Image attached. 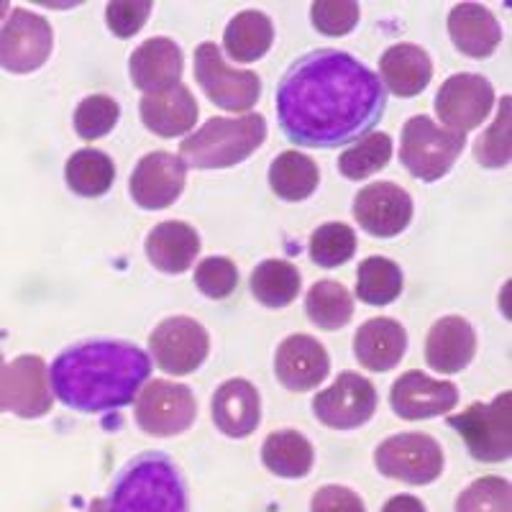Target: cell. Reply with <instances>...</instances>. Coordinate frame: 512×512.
I'll use <instances>...</instances> for the list:
<instances>
[{
  "mask_svg": "<svg viewBox=\"0 0 512 512\" xmlns=\"http://www.w3.org/2000/svg\"><path fill=\"white\" fill-rule=\"evenodd\" d=\"M387 90L367 64L338 49H315L290 64L277 88V118L297 146L336 149L372 134Z\"/></svg>",
  "mask_w": 512,
  "mask_h": 512,
  "instance_id": "cell-1",
  "label": "cell"
},
{
  "mask_svg": "<svg viewBox=\"0 0 512 512\" xmlns=\"http://www.w3.org/2000/svg\"><path fill=\"white\" fill-rule=\"evenodd\" d=\"M152 374V359L136 344L90 338L64 349L49 369V387L77 413H111L134 402Z\"/></svg>",
  "mask_w": 512,
  "mask_h": 512,
  "instance_id": "cell-2",
  "label": "cell"
},
{
  "mask_svg": "<svg viewBox=\"0 0 512 512\" xmlns=\"http://www.w3.org/2000/svg\"><path fill=\"white\" fill-rule=\"evenodd\" d=\"M100 500L105 512H190L180 466L159 451L128 461Z\"/></svg>",
  "mask_w": 512,
  "mask_h": 512,
  "instance_id": "cell-3",
  "label": "cell"
},
{
  "mask_svg": "<svg viewBox=\"0 0 512 512\" xmlns=\"http://www.w3.org/2000/svg\"><path fill=\"white\" fill-rule=\"evenodd\" d=\"M267 139L264 116L210 118L203 128L187 136L180 146V159L192 169H228L249 159Z\"/></svg>",
  "mask_w": 512,
  "mask_h": 512,
  "instance_id": "cell-4",
  "label": "cell"
},
{
  "mask_svg": "<svg viewBox=\"0 0 512 512\" xmlns=\"http://www.w3.org/2000/svg\"><path fill=\"white\" fill-rule=\"evenodd\" d=\"M448 425L464 438L469 454L484 464H500L512 454V395L502 392L489 405L474 402L459 415H448Z\"/></svg>",
  "mask_w": 512,
  "mask_h": 512,
  "instance_id": "cell-5",
  "label": "cell"
},
{
  "mask_svg": "<svg viewBox=\"0 0 512 512\" xmlns=\"http://www.w3.org/2000/svg\"><path fill=\"white\" fill-rule=\"evenodd\" d=\"M464 144L466 136L436 126L428 116H413L402 128L400 159L413 177L436 182L451 172Z\"/></svg>",
  "mask_w": 512,
  "mask_h": 512,
  "instance_id": "cell-6",
  "label": "cell"
},
{
  "mask_svg": "<svg viewBox=\"0 0 512 512\" xmlns=\"http://www.w3.org/2000/svg\"><path fill=\"white\" fill-rule=\"evenodd\" d=\"M374 464L387 479L423 487L443 474V448L425 433H400L379 443Z\"/></svg>",
  "mask_w": 512,
  "mask_h": 512,
  "instance_id": "cell-7",
  "label": "cell"
},
{
  "mask_svg": "<svg viewBox=\"0 0 512 512\" xmlns=\"http://www.w3.org/2000/svg\"><path fill=\"white\" fill-rule=\"evenodd\" d=\"M195 77L203 93L223 111H251L262 95L259 75L251 70H231L216 44H200L195 49Z\"/></svg>",
  "mask_w": 512,
  "mask_h": 512,
  "instance_id": "cell-8",
  "label": "cell"
},
{
  "mask_svg": "<svg viewBox=\"0 0 512 512\" xmlns=\"http://www.w3.org/2000/svg\"><path fill=\"white\" fill-rule=\"evenodd\" d=\"M52 410L49 369L41 356H18L6 364L0 354V413H16L18 418H44Z\"/></svg>",
  "mask_w": 512,
  "mask_h": 512,
  "instance_id": "cell-9",
  "label": "cell"
},
{
  "mask_svg": "<svg viewBox=\"0 0 512 512\" xmlns=\"http://www.w3.org/2000/svg\"><path fill=\"white\" fill-rule=\"evenodd\" d=\"M198 402L185 384L154 379L141 387L136 400V423L146 436H180L195 423Z\"/></svg>",
  "mask_w": 512,
  "mask_h": 512,
  "instance_id": "cell-10",
  "label": "cell"
},
{
  "mask_svg": "<svg viewBox=\"0 0 512 512\" xmlns=\"http://www.w3.org/2000/svg\"><path fill=\"white\" fill-rule=\"evenodd\" d=\"M52 47L54 31L47 18L13 8L0 29V67L13 75H29L47 62Z\"/></svg>",
  "mask_w": 512,
  "mask_h": 512,
  "instance_id": "cell-11",
  "label": "cell"
},
{
  "mask_svg": "<svg viewBox=\"0 0 512 512\" xmlns=\"http://www.w3.org/2000/svg\"><path fill=\"white\" fill-rule=\"evenodd\" d=\"M149 349L162 372L185 377L203 367L210 351V338L195 318L175 315L154 328V333L149 336Z\"/></svg>",
  "mask_w": 512,
  "mask_h": 512,
  "instance_id": "cell-12",
  "label": "cell"
},
{
  "mask_svg": "<svg viewBox=\"0 0 512 512\" xmlns=\"http://www.w3.org/2000/svg\"><path fill=\"white\" fill-rule=\"evenodd\" d=\"M495 105V90L487 77L461 72L451 75L441 85L436 95V113L446 131L466 136L469 131L479 128Z\"/></svg>",
  "mask_w": 512,
  "mask_h": 512,
  "instance_id": "cell-13",
  "label": "cell"
},
{
  "mask_svg": "<svg viewBox=\"0 0 512 512\" xmlns=\"http://www.w3.org/2000/svg\"><path fill=\"white\" fill-rule=\"evenodd\" d=\"M377 410V390L367 377L344 372L328 390L318 392L313 400L315 418L333 431H354L369 423Z\"/></svg>",
  "mask_w": 512,
  "mask_h": 512,
  "instance_id": "cell-14",
  "label": "cell"
},
{
  "mask_svg": "<svg viewBox=\"0 0 512 512\" xmlns=\"http://www.w3.org/2000/svg\"><path fill=\"white\" fill-rule=\"evenodd\" d=\"M354 218L377 239H392L413 221V198L395 182L367 185L354 198Z\"/></svg>",
  "mask_w": 512,
  "mask_h": 512,
  "instance_id": "cell-15",
  "label": "cell"
},
{
  "mask_svg": "<svg viewBox=\"0 0 512 512\" xmlns=\"http://www.w3.org/2000/svg\"><path fill=\"white\" fill-rule=\"evenodd\" d=\"M187 167L169 152L146 154L131 175V198L144 210L169 208L185 190Z\"/></svg>",
  "mask_w": 512,
  "mask_h": 512,
  "instance_id": "cell-16",
  "label": "cell"
},
{
  "mask_svg": "<svg viewBox=\"0 0 512 512\" xmlns=\"http://www.w3.org/2000/svg\"><path fill=\"white\" fill-rule=\"evenodd\" d=\"M390 402L400 418L428 420L454 410L459 402V390L456 384L431 379L423 372H408L392 384Z\"/></svg>",
  "mask_w": 512,
  "mask_h": 512,
  "instance_id": "cell-17",
  "label": "cell"
},
{
  "mask_svg": "<svg viewBox=\"0 0 512 512\" xmlns=\"http://www.w3.org/2000/svg\"><path fill=\"white\" fill-rule=\"evenodd\" d=\"M274 372L285 390L308 392L328 377L331 359H328L323 344H318L313 336L295 333V336L285 338L277 349Z\"/></svg>",
  "mask_w": 512,
  "mask_h": 512,
  "instance_id": "cell-18",
  "label": "cell"
},
{
  "mask_svg": "<svg viewBox=\"0 0 512 512\" xmlns=\"http://www.w3.org/2000/svg\"><path fill=\"white\" fill-rule=\"evenodd\" d=\"M182 67H185L182 49L167 36L144 41L128 59L131 80L144 95H157L180 85Z\"/></svg>",
  "mask_w": 512,
  "mask_h": 512,
  "instance_id": "cell-19",
  "label": "cell"
},
{
  "mask_svg": "<svg viewBox=\"0 0 512 512\" xmlns=\"http://www.w3.org/2000/svg\"><path fill=\"white\" fill-rule=\"evenodd\" d=\"M477 354V333L472 323L459 315L436 320L425 338V361L441 374H459L472 364Z\"/></svg>",
  "mask_w": 512,
  "mask_h": 512,
  "instance_id": "cell-20",
  "label": "cell"
},
{
  "mask_svg": "<svg viewBox=\"0 0 512 512\" xmlns=\"http://www.w3.org/2000/svg\"><path fill=\"white\" fill-rule=\"evenodd\" d=\"M262 420V397L246 379H228L213 395V423L228 438H249Z\"/></svg>",
  "mask_w": 512,
  "mask_h": 512,
  "instance_id": "cell-21",
  "label": "cell"
},
{
  "mask_svg": "<svg viewBox=\"0 0 512 512\" xmlns=\"http://www.w3.org/2000/svg\"><path fill=\"white\" fill-rule=\"evenodd\" d=\"M408 333L392 318H372L356 331L354 354L369 372H390L405 356Z\"/></svg>",
  "mask_w": 512,
  "mask_h": 512,
  "instance_id": "cell-22",
  "label": "cell"
},
{
  "mask_svg": "<svg viewBox=\"0 0 512 512\" xmlns=\"http://www.w3.org/2000/svg\"><path fill=\"white\" fill-rule=\"evenodd\" d=\"M139 111L144 126L152 134L164 136V139L185 136L198 121V103L182 82L175 88L164 90V93L144 95Z\"/></svg>",
  "mask_w": 512,
  "mask_h": 512,
  "instance_id": "cell-23",
  "label": "cell"
},
{
  "mask_svg": "<svg viewBox=\"0 0 512 512\" xmlns=\"http://www.w3.org/2000/svg\"><path fill=\"white\" fill-rule=\"evenodd\" d=\"M448 34L461 54L474 59L492 57L502 41L495 16L477 3H461L448 13Z\"/></svg>",
  "mask_w": 512,
  "mask_h": 512,
  "instance_id": "cell-24",
  "label": "cell"
},
{
  "mask_svg": "<svg viewBox=\"0 0 512 512\" xmlns=\"http://www.w3.org/2000/svg\"><path fill=\"white\" fill-rule=\"evenodd\" d=\"M382 85L397 98H415L428 88L433 77V62L428 52L415 44H395L379 59Z\"/></svg>",
  "mask_w": 512,
  "mask_h": 512,
  "instance_id": "cell-25",
  "label": "cell"
},
{
  "mask_svg": "<svg viewBox=\"0 0 512 512\" xmlns=\"http://www.w3.org/2000/svg\"><path fill=\"white\" fill-rule=\"evenodd\" d=\"M200 254V236L182 221H164L146 236V256L164 274H182Z\"/></svg>",
  "mask_w": 512,
  "mask_h": 512,
  "instance_id": "cell-26",
  "label": "cell"
},
{
  "mask_svg": "<svg viewBox=\"0 0 512 512\" xmlns=\"http://www.w3.org/2000/svg\"><path fill=\"white\" fill-rule=\"evenodd\" d=\"M274 26L262 11H241L223 31V47L233 62H256L269 52Z\"/></svg>",
  "mask_w": 512,
  "mask_h": 512,
  "instance_id": "cell-27",
  "label": "cell"
},
{
  "mask_svg": "<svg viewBox=\"0 0 512 512\" xmlns=\"http://www.w3.org/2000/svg\"><path fill=\"white\" fill-rule=\"evenodd\" d=\"M262 461L269 472L285 479H303L313 469V446L297 431L269 433L262 446Z\"/></svg>",
  "mask_w": 512,
  "mask_h": 512,
  "instance_id": "cell-28",
  "label": "cell"
},
{
  "mask_svg": "<svg viewBox=\"0 0 512 512\" xmlns=\"http://www.w3.org/2000/svg\"><path fill=\"white\" fill-rule=\"evenodd\" d=\"M318 164L303 152H282L269 167V185L274 195L287 203L308 200L318 187Z\"/></svg>",
  "mask_w": 512,
  "mask_h": 512,
  "instance_id": "cell-29",
  "label": "cell"
},
{
  "mask_svg": "<svg viewBox=\"0 0 512 512\" xmlns=\"http://www.w3.org/2000/svg\"><path fill=\"white\" fill-rule=\"evenodd\" d=\"M64 177L70 190L82 198H100L111 190L116 180V167H113V159L100 149H80L67 159Z\"/></svg>",
  "mask_w": 512,
  "mask_h": 512,
  "instance_id": "cell-30",
  "label": "cell"
},
{
  "mask_svg": "<svg viewBox=\"0 0 512 512\" xmlns=\"http://www.w3.org/2000/svg\"><path fill=\"white\" fill-rule=\"evenodd\" d=\"M251 292L267 308H287L300 292V272L290 262L267 259L251 272Z\"/></svg>",
  "mask_w": 512,
  "mask_h": 512,
  "instance_id": "cell-31",
  "label": "cell"
},
{
  "mask_svg": "<svg viewBox=\"0 0 512 512\" xmlns=\"http://www.w3.org/2000/svg\"><path fill=\"white\" fill-rule=\"evenodd\" d=\"M402 292V272L387 256H369L356 272V295L367 305H390Z\"/></svg>",
  "mask_w": 512,
  "mask_h": 512,
  "instance_id": "cell-32",
  "label": "cell"
},
{
  "mask_svg": "<svg viewBox=\"0 0 512 512\" xmlns=\"http://www.w3.org/2000/svg\"><path fill=\"white\" fill-rule=\"evenodd\" d=\"M305 313L323 331H338L354 315V300H351L349 290L338 282H315L305 297Z\"/></svg>",
  "mask_w": 512,
  "mask_h": 512,
  "instance_id": "cell-33",
  "label": "cell"
},
{
  "mask_svg": "<svg viewBox=\"0 0 512 512\" xmlns=\"http://www.w3.org/2000/svg\"><path fill=\"white\" fill-rule=\"evenodd\" d=\"M392 159V139L387 134H369L346 149L338 159V169L346 180H367L369 175L384 169Z\"/></svg>",
  "mask_w": 512,
  "mask_h": 512,
  "instance_id": "cell-34",
  "label": "cell"
},
{
  "mask_svg": "<svg viewBox=\"0 0 512 512\" xmlns=\"http://www.w3.org/2000/svg\"><path fill=\"white\" fill-rule=\"evenodd\" d=\"M356 251V233L346 223H326L310 236V259L318 267L336 269L346 264Z\"/></svg>",
  "mask_w": 512,
  "mask_h": 512,
  "instance_id": "cell-35",
  "label": "cell"
},
{
  "mask_svg": "<svg viewBox=\"0 0 512 512\" xmlns=\"http://www.w3.org/2000/svg\"><path fill=\"white\" fill-rule=\"evenodd\" d=\"M121 118V105L108 95H90L75 111V131L80 139L95 141L111 134Z\"/></svg>",
  "mask_w": 512,
  "mask_h": 512,
  "instance_id": "cell-36",
  "label": "cell"
},
{
  "mask_svg": "<svg viewBox=\"0 0 512 512\" xmlns=\"http://www.w3.org/2000/svg\"><path fill=\"white\" fill-rule=\"evenodd\" d=\"M456 512H512L510 482L500 477L477 479L459 495Z\"/></svg>",
  "mask_w": 512,
  "mask_h": 512,
  "instance_id": "cell-37",
  "label": "cell"
},
{
  "mask_svg": "<svg viewBox=\"0 0 512 512\" xmlns=\"http://www.w3.org/2000/svg\"><path fill=\"white\" fill-rule=\"evenodd\" d=\"M474 157L482 167L500 169L510 162V98H502L495 123L484 131L474 146Z\"/></svg>",
  "mask_w": 512,
  "mask_h": 512,
  "instance_id": "cell-38",
  "label": "cell"
},
{
  "mask_svg": "<svg viewBox=\"0 0 512 512\" xmlns=\"http://www.w3.org/2000/svg\"><path fill=\"white\" fill-rule=\"evenodd\" d=\"M195 285L210 300H223L239 285L236 264L226 259V256H208L195 269Z\"/></svg>",
  "mask_w": 512,
  "mask_h": 512,
  "instance_id": "cell-39",
  "label": "cell"
},
{
  "mask_svg": "<svg viewBox=\"0 0 512 512\" xmlns=\"http://www.w3.org/2000/svg\"><path fill=\"white\" fill-rule=\"evenodd\" d=\"M313 26L326 36H346L359 24V6L354 0H318L310 8Z\"/></svg>",
  "mask_w": 512,
  "mask_h": 512,
  "instance_id": "cell-40",
  "label": "cell"
},
{
  "mask_svg": "<svg viewBox=\"0 0 512 512\" xmlns=\"http://www.w3.org/2000/svg\"><path fill=\"white\" fill-rule=\"evenodd\" d=\"M149 13H152L149 0H113L105 8V21L118 39H128L144 29Z\"/></svg>",
  "mask_w": 512,
  "mask_h": 512,
  "instance_id": "cell-41",
  "label": "cell"
},
{
  "mask_svg": "<svg viewBox=\"0 0 512 512\" xmlns=\"http://www.w3.org/2000/svg\"><path fill=\"white\" fill-rule=\"evenodd\" d=\"M310 512H367V507L349 487L328 484V487H320L313 495Z\"/></svg>",
  "mask_w": 512,
  "mask_h": 512,
  "instance_id": "cell-42",
  "label": "cell"
},
{
  "mask_svg": "<svg viewBox=\"0 0 512 512\" xmlns=\"http://www.w3.org/2000/svg\"><path fill=\"white\" fill-rule=\"evenodd\" d=\"M382 512H425V505L413 495H397L387 500Z\"/></svg>",
  "mask_w": 512,
  "mask_h": 512,
  "instance_id": "cell-43",
  "label": "cell"
},
{
  "mask_svg": "<svg viewBox=\"0 0 512 512\" xmlns=\"http://www.w3.org/2000/svg\"><path fill=\"white\" fill-rule=\"evenodd\" d=\"M88 512H105L103 510V500H100V497H98V500H93V505H90Z\"/></svg>",
  "mask_w": 512,
  "mask_h": 512,
  "instance_id": "cell-44",
  "label": "cell"
},
{
  "mask_svg": "<svg viewBox=\"0 0 512 512\" xmlns=\"http://www.w3.org/2000/svg\"><path fill=\"white\" fill-rule=\"evenodd\" d=\"M8 11H11V6H8V3H0V21H3V16H6Z\"/></svg>",
  "mask_w": 512,
  "mask_h": 512,
  "instance_id": "cell-45",
  "label": "cell"
}]
</instances>
